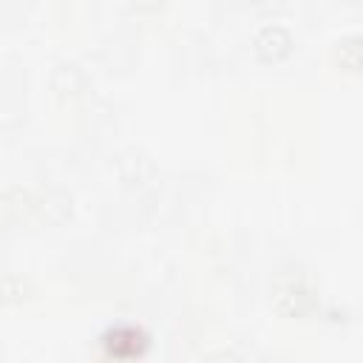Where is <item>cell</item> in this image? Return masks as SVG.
Wrapping results in <instances>:
<instances>
[{
	"label": "cell",
	"mask_w": 363,
	"mask_h": 363,
	"mask_svg": "<svg viewBox=\"0 0 363 363\" xmlns=\"http://www.w3.org/2000/svg\"><path fill=\"white\" fill-rule=\"evenodd\" d=\"M335 54H337V62H340L343 71H352V74L360 71V62H363V45H360V37H357V34L343 37V40L337 43Z\"/></svg>",
	"instance_id": "4"
},
{
	"label": "cell",
	"mask_w": 363,
	"mask_h": 363,
	"mask_svg": "<svg viewBox=\"0 0 363 363\" xmlns=\"http://www.w3.org/2000/svg\"><path fill=\"white\" fill-rule=\"evenodd\" d=\"M272 306L284 318H303L315 309V295L303 284H281L272 292Z\"/></svg>",
	"instance_id": "1"
},
{
	"label": "cell",
	"mask_w": 363,
	"mask_h": 363,
	"mask_svg": "<svg viewBox=\"0 0 363 363\" xmlns=\"http://www.w3.org/2000/svg\"><path fill=\"white\" fill-rule=\"evenodd\" d=\"M102 340H105V352L113 357H136L147 346V335L136 326H116V329L105 332Z\"/></svg>",
	"instance_id": "3"
},
{
	"label": "cell",
	"mask_w": 363,
	"mask_h": 363,
	"mask_svg": "<svg viewBox=\"0 0 363 363\" xmlns=\"http://www.w3.org/2000/svg\"><path fill=\"white\" fill-rule=\"evenodd\" d=\"M252 51L261 62H281L292 51V37L284 26H264L252 40Z\"/></svg>",
	"instance_id": "2"
},
{
	"label": "cell",
	"mask_w": 363,
	"mask_h": 363,
	"mask_svg": "<svg viewBox=\"0 0 363 363\" xmlns=\"http://www.w3.org/2000/svg\"><path fill=\"white\" fill-rule=\"evenodd\" d=\"M133 3H136L139 9H159L164 0H133Z\"/></svg>",
	"instance_id": "5"
}]
</instances>
